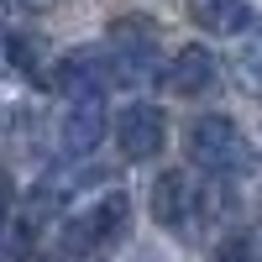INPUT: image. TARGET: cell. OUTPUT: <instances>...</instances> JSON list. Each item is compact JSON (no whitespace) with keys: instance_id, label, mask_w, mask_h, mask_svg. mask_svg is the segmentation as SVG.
Returning <instances> with one entry per match:
<instances>
[{"instance_id":"obj_11","label":"cell","mask_w":262,"mask_h":262,"mask_svg":"<svg viewBox=\"0 0 262 262\" xmlns=\"http://www.w3.org/2000/svg\"><path fill=\"white\" fill-rule=\"evenodd\" d=\"M236 84H242L247 95H262V27H252L247 48L236 53Z\"/></svg>"},{"instance_id":"obj_2","label":"cell","mask_w":262,"mask_h":262,"mask_svg":"<svg viewBox=\"0 0 262 262\" xmlns=\"http://www.w3.org/2000/svg\"><path fill=\"white\" fill-rule=\"evenodd\" d=\"M126 226H131V200H126V189H111V184H105L79 215H69V226H63L58 242H63L69 257H95L100 247L121 242Z\"/></svg>"},{"instance_id":"obj_5","label":"cell","mask_w":262,"mask_h":262,"mask_svg":"<svg viewBox=\"0 0 262 262\" xmlns=\"http://www.w3.org/2000/svg\"><path fill=\"white\" fill-rule=\"evenodd\" d=\"M58 90L63 95H69V100H100L105 90H111V79H116V69H111V63H105V53H63V63H58Z\"/></svg>"},{"instance_id":"obj_7","label":"cell","mask_w":262,"mask_h":262,"mask_svg":"<svg viewBox=\"0 0 262 262\" xmlns=\"http://www.w3.org/2000/svg\"><path fill=\"white\" fill-rule=\"evenodd\" d=\"M163 84H168V95H179V100L205 95L210 84H215V53L205 48V42L179 48V53H173V63L163 69Z\"/></svg>"},{"instance_id":"obj_1","label":"cell","mask_w":262,"mask_h":262,"mask_svg":"<svg viewBox=\"0 0 262 262\" xmlns=\"http://www.w3.org/2000/svg\"><path fill=\"white\" fill-rule=\"evenodd\" d=\"M184 152L194 168H205L210 179H242L252 173V142L242 137V126L231 116H194L184 131Z\"/></svg>"},{"instance_id":"obj_4","label":"cell","mask_w":262,"mask_h":262,"mask_svg":"<svg viewBox=\"0 0 262 262\" xmlns=\"http://www.w3.org/2000/svg\"><path fill=\"white\" fill-rule=\"evenodd\" d=\"M168 142V126H163V111L158 105H126L121 121H116V147L126 163H147L158 158Z\"/></svg>"},{"instance_id":"obj_13","label":"cell","mask_w":262,"mask_h":262,"mask_svg":"<svg viewBox=\"0 0 262 262\" xmlns=\"http://www.w3.org/2000/svg\"><path fill=\"white\" fill-rule=\"evenodd\" d=\"M11 6H16V11H48L53 0H11Z\"/></svg>"},{"instance_id":"obj_6","label":"cell","mask_w":262,"mask_h":262,"mask_svg":"<svg viewBox=\"0 0 262 262\" xmlns=\"http://www.w3.org/2000/svg\"><path fill=\"white\" fill-rule=\"evenodd\" d=\"M111 48H116V63H121V69L131 63V74H147L152 63H158L163 37H158V27H152L147 16H116V27H111Z\"/></svg>"},{"instance_id":"obj_12","label":"cell","mask_w":262,"mask_h":262,"mask_svg":"<svg viewBox=\"0 0 262 262\" xmlns=\"http://www.w3.org/2000/svg\"><path fill=\"white\" fill-rule=\"evenodd\" d=\"M11 231V179L0 173V236Z\"/></svg>"},{"instance_id":"obj_9","label":"cell","mask_w":262,"mask_h":262,"mask_svg":"<svg viewBox=\"0 0 262 262\" xmlns=\"http://www.w3.org/2000/svg\"><path fill=\"white\" fill-rule=\"evenodd\" d=\"M189 21L210 37H236L257 21V11L247 0H189Z\"/></svg>"},{"instance_id":"obj_10","label":"cell","mask_w":262,"mask_h":262,"mask_svg":"<svg viewBox=\"0 0 262 262\" xmlns=\"http://www.w3.org/2000/svg\"><path fill=\"white\" fill-rule=\"evenodd\" d=\"M0 42H6V63H16L27 79H42V58H48V53H42V42H37V37L11 32V37H0Z\"/></svg>"},{"instance_id":"obj_3","label":"cell","mask_w":262,"mask_h":262,"mask_svg":"<svg viewBox=\"0 0 262 262\" xmlns=\"http://www.w3.org/2000/svg\"><path fill=\"white\" fill-rule=\"evenodd\" d=\"M210 210V194L189 179V173H163L158 184H152V221H158L163 231H173L179 242H194L200 236V221Z\"/></svg>"},{"instance_id":"obj_8","label":"cell","mask_w":262,"mask_h":262,"mask_svg":"<svg viewBox=\"0 0 262 262\" xmlns=\"http://www.w3.org/2000/svg\"><path fill=\"white\" fill-rule=\"evenodd\" d=\"M58 137H63V152H69V158H90L100 147V137H105V105L100 100H74L69 111H63Z\"/></svg>"}]
</instances>
